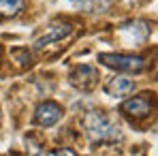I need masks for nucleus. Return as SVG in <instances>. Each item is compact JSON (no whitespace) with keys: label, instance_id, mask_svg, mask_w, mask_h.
I'll return each instance as SVG.
<instances>
[{"label":"nucleus","instance_id":"1a4fd4ad","mask_svg":"<svg viewBox=\"0 0 158 156\" xmlns=\"http://www.w3.org/2000/svg\"><path fill=\"white\" fill-rule=\"evenodd\" d=\"M26 6V0H0V17H13L22 13Z\"/></svg>","mask_w":158,"mask_h":156},{"label":"nucleus","instance_id":"6e6552de","mask_svg":"<svg viewBox=\"0 0 158 156\" xmlns=\"http://www.w3.org/2000/svg\"><path fill=\"white\" fill-rule=\"evenodd\" d=\"M71 2L81 6L83 11H90V13H105L111 6V0H71Z\"/></svg>","mask_w":158,"mask_h":156},{"label":"nucleus","instance_id":"f257e3e1","mask_svg":"<svg viewBox=\"0 0 158 156\" xmlns=\"http://www.w3.org/2000/svg\"><path fill=\"white\" fill-rule=\"evenodd\" d=\"M81 129L92 143H120L122 141L120 126L111 118H107L105 113H98V111H88L81 120Z\"/></svg>","mask_w":158,"mask_h":156},{"label":"nucleus","instance_id":"0eeeda50","mask_svg":"<svg viewBox=\"0 0 158 156\" xmlns=\"http://www.w3.org/2000/svg\"><path fill=\"white\" fill-rule=\"evenodd\" d=\"M132 90H135V81L131 77H124V75H115L107 81L105 92L109 96H115V99H122V96H128Z\"/></svg>","mask_w":158,"mask_h":156},{"label":"nucleus","instance_id":"423d86ee","mask_svg":"<svg viewBox=\"0 0 158 156\" xmlns=\"http://www.w3.org/2000/svg\"><path fill=\"white\" fill-rule=\"evenodd\" d=\"M62 118V107L58 103H53V101H45V103H41L36 107V111H34V122L39 124V126H53L58 120Z\"/></svg>","mask_w":158,"mask_h":156},{"label":"nucleus","instance_id":"f8f14e48","mask_svg":"<svg viewBox=\"0 0 158 156\" xmlns=\"http://www.w3.org/2000/svg\"><path fill=\"white\" fill-rule=\"evenodd\" d=\"M47 154H58V156L66 154V156H75V150H71V148H64V150H53V152H47Z\"/></svg>","mask_w":158,"mask_h":156},{"label":"nucleus","instance_id":"20e7f679","mask_svg":"<svg viewBox=\"0 0 158 156\" xmlns=\"http://www.w3.org/2000/svg\"><path fill=\"white\" fill-rule=\"evenodd\" d=\"M152 107H154V94L145 92V94H139L131 101H124L120 109H122V113H126L131 118H145L152 111Z\"/></svg>","mask_w":158,"mask_h":156},{"label":"nucleus","instance_id":"f03ea898","mask_svg":"<svg viewBox=\"0 0 158 156\" xmlns=\"http://www.w3.org/2000/svg\"><path fill=\"white\" fill-rule=\"evenodd\" d=\"M98 60L115 71H128V73H139L145 69V58L141 56H126V53H101Z\"/></svg>","mask_w":158,"mask_h":156},{"label":"nucleus","instance_id":"9d476101","mask_svg":"<svg viewBox=\"0 0 158 156\" xmlns=\"http://www.w3.org/2000/svg\"><path fill=\"white\" fill-rule=\"evenodd\" d=\"M122 30H131L132 34H137L135 39L137 41H145L148 36H150V24L148 22H128V24H124L122 26Z\"/></svg>","mask_w":158,"mask_h":156},{"label":"nucleus","instance_id":"39448f33","mask_svg":"<svg viewBox=\"0 0 158 156\" xmlns=\"http://www.w3.org/2000/svg\"><path fill=\"white\" fill-rule=\"evenodd\" d=\"M69 79H71V83H73L77 90L88 92V90H92V88L96 86V81H98V71H96L94 66H90V64H81V66H77V69L69 75Z\"/></svg>","mask_w":158,"mask_h":156},{"label":"nucleus","instance_id":"ddd939ff","mask_svg":"<svg viewBox=\"0 0 158 156\" xmlns=\"http://www.w3.org/2000/svg\"><path fill=\"white\" fill-rule=\"evenodd\" d=\"M0 56H2V52H0Z\"/></svg>","mask_w":158,"mask_h":156},{"label":"nucleus","instance_id":"7ed1b4c3","mask_svg":"<svg viewBox=\"0 0 158 156\" xmlns=\"http://www.w3.org/2000/svg\"><path fill=\"white\" fill-rule=\"evenodd\" d=\"M71 32H73V26H71L69 22H52V24H47V26L43 28L41 34L34 36L32 47H34V49H45L47 45L58 43V41L71 36Z\"/></svg>","mask_w":158,"mask_h":156},{"label":"nucleus","instance_id":"9b49d317","mask_svg":"<svg viewBox=\"0 0 158 156\" xmlns=\"http://www.w3.org/2000/svg\"><path fill=\"white\" fill-rule=\"evenodd\" d=\"M13 56L19 60V64H22V66H30V64H32V56H30L28 49H15Z\"/></svg>","mask_w":158,"mask_h":156}]
</instances>
